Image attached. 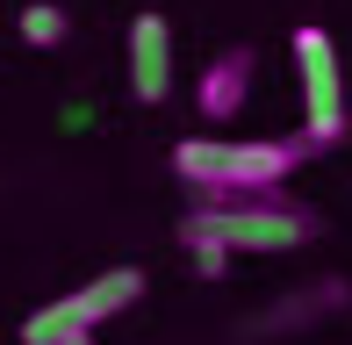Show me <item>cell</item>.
Wrapping results in <instances>:
<instances>
[{"mask_svg": "<svg viewBox=\"0 0 352 345\" xmlns=\"http://www.w3.org/2000/svg\"><path fill=\"white\" fill-rule=\"evenodd\" d=\"M65 345H94V331H79V338H65Z\"/></svg>", "mask_w": 352, "mask_h": 345, "instance_id": "obj_10", "label": "cell"}, {"mask_svg": "<svg viewBox=\"0 0 352 345\" xmlns=\"http://www.w3.org/2000/svg\"><path fill=\"white\" fill-rule=\"evenodd\" d=\"M79 331H87V324H79V302H72V295H58V302H43V309L22 317V345H65Z\"/></svg>", "mask_w": 352, "mask_h": 345, "instance_id": "obj_8", "label": "cell"}, {"mask_svg": "<svg viewBox=\"0 0 352 345\" xmlns=\"http://www.w3.org/2000/svg\"><path fill=\"white\" fill-rule=\"evenodd\" d=\"M180 245L216 280V274H230L237 252H295V245H309V216L280 209V201H209L180 223Z\"/></svg>", "mask_w": 352, "mask_h": 345, "instance_id": "obj_1", "label": "cell"}, {"mask_svg": "<svg viewBox=\"0 0 352 345\" xmlns=\"http://www.w3.org/2000/svg\"><path fill=\"white\" fill-rule=\"evenodd\" d=\"M245 93H252V51L237 43V51L209 58V72L195 87V108H201V122H230V115H245Z\"/></svg>", "mask_w": 352, "mask_h": 345, "instance_id": "obj_5", "label": "cell"}, {"mask_svg": "<svg viewBox=\"0 0 352 345\" xmlns=\"http://www.w3.org/2000/svg\"><path fill=\"white\" fill-rule=\"evenodd\" d=\"M173 172L187 187H201L209 201H230V144L223 137H180L173 144Z\"/></svg>", "mask_w": 352, "mask_h": 345, "instance_id": "obj_6", "label": "cell"}, {"mask_svg": "<svg viewBox=\"0 0 352 345\" xmlns=\"http://www.w3.org/2000/svg\"><path fill=\"white\" fill-rule=\"evenodd\" d=\"M65 36H72V22H65L58 0H29V8H22V43H29V51H58Z\"/></svg>", "mask_w": 352, "mask_h": 345, "instance_id": "obj_9", "label": "cell"}, {"mask_svg": "<svg viewBox=\"0 0 352 345\" xmlns=\"http://www.w3.org/2000/svg\"><path fill=\"white\" fill-rule=\"evenodd\" d=\"M144 295V266H108V274H94L87 288H72V302H79V324H108V317H122Z\"/></svg>", "mask_w": 352, "mask_h": 345, "instance_id": "obj_7", "label": "cell"}, {"mask_svg": "<svg viewBox=\"0 0 352 345\" xmlns=\"http://www.w3.org/2000/svg\"><path fill=\"white\" fill-rule=\"evenodd\" d=\"M130 93L151 108L173 93V22L166 14H137L130 22Z\"/></svg>", "mask_w": 352, "mask_h": 345, "instance_id": "obj_4", "label": "cell"}, {"mask_svg": "<svg viewBox=\"0 0 352 345\" xmlns=\"http://www.w3.org/2000/svg\"><path fill=\"white\" fill-rule=\"evenodd\" d=\"M295 80H302V137L309 144H345V58L331 29H295Z\"/></svg>", "mask_w": 352, "mask_h": 345, "instance_id": "obj_2", "label": "cell"}, {"mask_svg": "<svg viewBox=\"0 0 352 345\" xmlns=\"http://www.w3.org/2000/svg\"><path fill=\"white\" fill-rule=\"evenodd\" d=\"M302 166V144H280V137H252V144H230V201L259 194L274 201V187H287V172Z\"/></svg>", "mask_w": 352, "mask_h": 345, "instance_id": "obj_3", "label": "cell"}]
</instances>
